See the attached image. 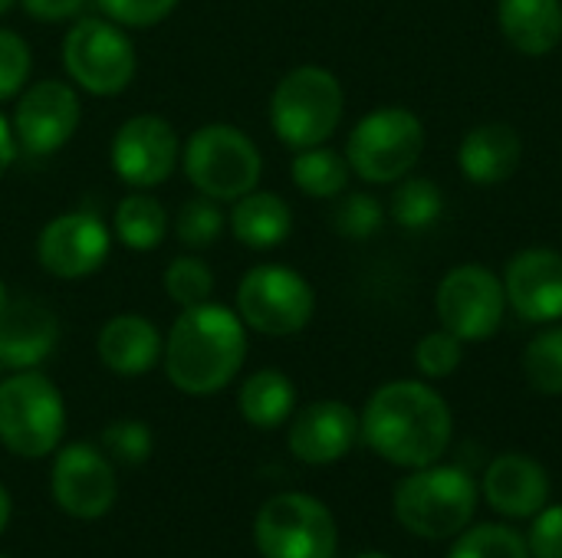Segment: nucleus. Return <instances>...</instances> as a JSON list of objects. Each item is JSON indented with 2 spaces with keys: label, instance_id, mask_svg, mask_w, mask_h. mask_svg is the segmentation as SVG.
Wrapping results in <instances>:
<instances>
[{
  "label": "nucleus",
  "instance_id": "2f4dec72",
  "mask_svg": "<svg viewBox=\"0 0 562 558\" xmlns=\"http://www.w3.org/2000/svg\"><path fill=\"white\" fill-rule=\"evenodd\" d=\"M333 207V227L346 240H369L385 224V207L369 191H342Z\"/></svg>",
  "mask_w": 562,
  "mask_h": 558
},
{
  "label": "nucleus",
  "instance_id": "37998d69",
  "mask_svg": "<svg viewBox=\"0 0 562 558\" xmlns=\"http://www.w3.org/2000/svg\"><path fill=\"white\" fill-rule=\"evenodd\" d=\"M3 303H7V286H3V280H0V309H3Z\"/></svg>",
  "mask_w": 562,
  "mask_h": 558
},
{
  "label": "nucleus",
  "instance_id": "f03ea898",
  "mask_svg": "<svg viewBox=\"0 0 562 558\" xmlns=\"http://www.w3.org/2000/svg\"><path fill=\"white\" fill-rule=\"evenodd\" d=\"M247 358V326L237 309L221 303H201L181 309L171 322L161 349L168 382L191 398L224 391Z\"/></svg>",
  "mask_w": 562,
  "mask_h": 558
},
{
  "label": "nucleus",
  "instance_id": "7c9ffc66",
  "mask_svg": "<svg viewBox=\"0 0 562 558\" xmlns=\"http://www.w3.org/2000/svg\"><path fill=\"white\" fill-rule=\"evenodd\" d=\"M448 558H533L527 536H520L514 526L504 523H484L474 529H464L458 543L451 546Z\"/></svg>",
  "mask_w": 562,
  "mask_h": 558
},
{
  "label": "nucleus",
  "instance_id": "79ce46f5",
  "mask_svg": "<svg viewBox=\"0 0 562 558\" xmlns=\"http://www.w3.org/2000/svg\"><path fill=\"white\" fill-rule=\"evenodd\" d=\"M356 558H392V556H385V553H362V556H356Z\"/></svg>",
  "mask_w": 562,
  "mask_h": 558
},
{
  "label": "nucleus",
  "instance_id": "5701e85b",
  "mask_svg": "<svg viewBox=\"0 0 562 558\" xmlns=\"http://www.w3.org/2000/svg\"><path fill=\"white\" fill-rule=\"evenodd\" d=\"M497 26L524 56H550L562 43V0H497Z\"/></svg>",
  "mask_w": 562,
  "mask_h": 558
},
{
  "label": "nucleus",
  "instance_id": "f704fd0d",
  "mask_svg": "<svg viewBox=\"0 0 562 558\" xmlns=\"http://www.w3.org/2000/svg\"><path fill=\"white\" fill-rule=\"evenodd\" d=\"M33 72V49L30 43L16 33L0 26V102L16 99Z\"/></svg>",
  "mask_w": 562,
  "mask_h": 558
},
{
  "label": "nucleus",
  "instance_id": "e433bc0d",
  "mask_svg": "<svg viewBox=\"0 0 562 558\" xmlns=\"http://www.w3.org/2000/svg\"><path fill=\"white\" fill-rule=\"evenodd\" d=\"M527 546L533 558H562V503L543 506L527 533Z\"/></svg>",
  "mask_w": 562,
  "mask_h": 558
},
{
  "label": "nucleus",
  "instance_id": "4c0bfd02",
  "mask_svg": "<svg viewBox=\"0 0 562 558\" xmlns=\"http://www.w3.org/2000/svg\"><path fill=\"white\" fill-rule=\"evenodd\" d=\"M92 0H20L23 13L36 23H72Z\"/></svg>",
  "mask_w": 562,
  "mask_h": 558
},
{
  "label": "nucleus",
  "instance_id": "c03bdc74",
  "mask_svg": "<svg viewBox=\"0 0 562 558\" xmlns=\"http://www.w3.org/2000/svg\"><path fill=\"white\" fill-rule=\"evenodd\" d=\"M0 368H3V362H0Z\"/></svg>",
  "mask_w": 562,
  "mask_h": 558
},
{
  "label": "nucleus",
  "instance_id": "4468645a",
  "mask_svg": "<svg viewBox=\"0 0 562 558\" xmlns=\"http://www.w3.org/2000/svg\"><path fill=\"white\" fill-rule=\"evenodd\" d=\"M112 253V227L92 210H63L36 234V263L56 280H86Z\"/></svg>",
  "mask_w": 562,
  "mask_h": 558
},
{
  "label": "nucleus",
  "instance_id": "6e6552de",
  "mask_svg": "<svg viewBox=\"0 0 562 558\" xmlns=\"http://www.w3.org/2000/svg\"><path fill=\"white\" fill-rule=\"evenodd\" d=\"M63 69L76 89L112 99L132 86L138 72V53L125 26L105 20L102 13L79 16L63 36Z\"/></svg>",
  "mask_w": 562,
  "mask_h": 558
},
{
  "label": "nucleus",
  "instance_id": "c85d7f7f",
  "mask_svg": "<svg viewBox=\"0 0 562 558\" xmlns=\"http://www.w3.org/2000/svg\"><path fill=\"white\" fill-rule=\"evenodd\" d=\"M524 375L537 395L560 398L562 395V326H543L524 349Z\"/></svg>",
  "mask_w": 562,
  "mask_h": 558
},
{
  "label": "nucleus",
  "instance_id": "473e14b6",
  "mask_svg": "<svg viewBox=\"0 0 562 558\" xmlns=\"http://www.w3.org/2000/svg\"><path fill=\"white\" fill-rule=\"evenodd\" d=\"M151 447H155V437H151V431H148L145 421L122 418V421H112L102 431V451H105V457L112 464L142 467L151 457Z\"/></svg>",
  "mask_w": 562,
  "mask_h": 558
},
{
  "label": "nucleus",
  "instance_id": "9d476101",
  "mask_svg": "<svg viewBox=\"0 0 562 558\" xmlns=\"http://www.w3.org/2000/svg\"><path fill=\"white\" fill-rule=\"evenodd\" d=\"M254 543L263 558H336L339 529L316 497L277 493L254 520Z\"/></svg>",
  "mask_w": 562,
  "mask_h": 558
},
{
  "label": "nucleus",
  "instance_id": "393cba45",
  "mask_svg": "<svg viewBox=\"0 0 562 558\" xmlns=\"http://www.w3.org/2000/svg\"><path fill=\"white\" fill-rule=\"evenodd\" d=\"M237 408H240V414H244V421L250 428L273 431V428H280V424H286L293 418V411H296V385L280 368H260L240 385Z\"/></svg>",
  "mask_w": 562,
  "mask_h": 558
},
{
  "label": "nucleus",
  "instance_id": "20e7f679",
  "mask_svg": "<svg viewBox=\"0 0 562 558\" xmlns=\"http://www.w3.org/2000/svg\"><path fill=\"white\" fill-rule=\"evenodd\" d=\"M342 115L346 92L326 66L306 62L290 69L270 95V128L293 151L326 145L339 132Z\"/></svg>",
  "mask_w": 562,
  "mask_h": 558
},
{
  "label": "nucleus",
  "instance_id": "f257e3e1",
  "mask_svg": "<svg viewBox=\"0 0 562 558\" xmlns=\"http://www.w3.org/2000/svg\"><path fill=\"white\" fill-rule=\"evenodd\" d=\"M362 441L402 470L438 464L454 437V418L448 401L415 378H398L372 391L359 414Z\"/></svg>",
  "mask_w": 562,
  "mask_h": 558
},
{
  "label": "nucleus",
  "instance_id": "b1692460",
  "mask_svg": "<svg viewBox=\"0 0 562 558\" xmlns=\"http://www.w3.org/2000/svg\"><path fill=\"white\" fill-rule=\"evenodd\" d=\"M171 217L151 191H128L112 210V240L132 253H151L165 243Z\"/></svg>",
  "mask_w": 562,
  "mask_h": 558
},
{
  "label": "nucleus",
  "instance_id": "423d86ee",
  "mask_svg": "<svg viewBox=\"0 0 562 558\" xmlns=\"http://www.w3.org/2000/svg\"><path fill=\"white\" fill-rule=\"evenodd\" d=\"M66 434L63 391L36 368L0 378V444L23 460L49 457Z\"/></svg>",
  "mask_w": 562,
  "mask_h": 558
},
{
  "label": "nucleus",
  "instance_id": "72a5a7b5",
  "mask_svg": "<svg viewBox=\"0 0 562 558\" xmlns=\"http://www.w3.org/2000/svg\"><path fill=\"white\" fill-rule=\"evenodd\" d=\"M461 362H464V342L448 329H435L422 335L415 345V365L428 382L451 378L461 368Z\"/></svg>",
  "mask_w": 562,
  "mask_h": 558
},
{
  "label": "nucleus",
  "instance_id": "c9c22d12",
  "mask_svg": "<svg viewBox=\"0 0 562 558\" xmlns=\"http://www.w3.org/2000/svg\"><path fill=\"white\" fill-rule=\"evenodd\" d=\"M99 13L125 30H148L168 20L181 0H92Z\"/></svg>",
  "mask_w": 562,
  "mask_h": 558
},
{
  "label": "nucleus",
  "instance_id": "ea45409f",
  "mask_svg": "<svg viewBox=\"0 0 562 558\" xmlns=\"http://www.w3.org/2000/svg\"><path fill=\"white\" fill-rule=\"evenodd\" d=\"M10 516H13V500H10L7 487L0 483V536H3V529L10 526Z\"/></svg>",
  "mask_w": 562,
  "mask_h": 558
},
{
  "label": "nucleus",
  "instance_id": "7ed1b4c3",
  "mask_svg": "<svg viewBox=\"0 0 562 558\" xmlns=\"http://www.w3.org/2000/svg\"><path fill=\"white\" fill-rule=\"evenodd\" d=\"M477 500H481V487L468 470L428 464L408 470V477L395 487L392 506H395V520L412 536L441 543V539H458L471 526L477 513Z\"/></svg>",
  "mask_w": 562,
  "mask_h": 558
},
{
  "label": "nucleus",
  "instance_id": "dca6fc26",
  "mask_svg": "<svg viewBox=\"0 0 562 558\" xmlns=\"http://www.w3.org/2000/svg\"><path fill=\"white\" fill-rule=\"evenodd\" d=\"M507 306L533 326L562 319V253L553 247H527L504 266Z\"/></svg>",
  "mask_w": 562,
  "mask_h": 558
},
{
  "label": "nucleus",
  "instance_id": "6ab92c4d",
  "mask_svg": "<svg viewBox=\"0 0 562 558\" xmlns=\"http://www.w3.org/2000/svg\"><path fill=\"white\" fill-rule=\"evenodd\" d=\"M59 342L53 309L36 299H7L0 309V362L10 372L40 368Z\"/></svg>",
  "mask_w": 562,
  "mask_h": 558
},
{
  "label": "nucleus",
  "instance_id": "a19ab883",
  "mask_svg": "<svg viewBox=\"0 0 562 558\" xmlns=\"http://www.w3.org/2000/svg\"><path fill=\"white\" fill-rule=\"evenodd\" d=\"M13 3H20V0H0V16H3V13H10V10H13Z\"/></svg>",
  "mask_w": 562,
  "mask_h": 558
},
{
  "label": "nucleus",
  "instance_id": "4be33fe9",
  "mask_svg": "<svg viewBox=\"0 0 562 558\" xmlns=\"http://www.w3.org/2000/svg\"><path fill=\"white\" fill-rule=\"evenodd\" d=\"M227 230L247 250H277L293 234V207L277 191L254 187L231 201Z\"/></svg>",
  "mask_w": 562,
  "mask_h": 558
},
{
  "label": "nucleus",
  "instance_id": "9b49d317",
  "mask_svg": "<svg viewBox=\"0 0 562 558\" xmlns=\"http://www.w3.org/2000/svg\"><path fill=\"white\" fill-rule=\"evenodd\" d=\"M507 309L510 306L504 280L484 263L451 266L435 293V312L441 329L454 332L464 345L494 339L507 319Z\"/></svg>",
  "mask_w": 562,
  "mask_h": 558
},
{
  "label": "nucleus",
  "instance_id": "f8f14e48",
  "mask_svg": "<svg viewBox=\"0 0 562 558\" xmlns=\"http://www.w3.org/2000/svg\"><path fill=\"white\" fill-rule=\"evenodd\" d=\"M79 122H82V102L76 86L63 79H40L16 95L10 128L20 155L49 158L72 141Z\"/></svg>",
  "mask_w": 562,
  "mask_h": 558
},
{
  "label": "nucleus",
  "instance_id": "a211bd4d",
  "mask_svg": "<svg viewBox=\"0 0 562 558\" xmlns=\"http://www.w3.org/2000/svg\"><path fill=\"white\" fill-rule=\"evenodd\" d=\"M481 497L504 520H533L550 503V474L530 454H501L487 464Z\"/></svg>",
  "mask_w": 562,
  "mask_h": 558
},
{
  "label": "nucleus",
  "instance_id": "a878e982",
  "mask_svg": "<svg viewBox=\"0 0 562 558\" xmlns=\"http://www.w3.org/2000/svg\"><path fill=\"white\" fill-rule=\"evenodd\" d=\"M290 178L306 197L336 201L342 191H349L352 168L342 151H336L329 145H316V148L296 151V158L290 161Z\"/></svg>",
  "mask_w": 562,
  "mask_h": 558
},
{
  "label": "nucleus",
  "instance_id": "bb28decb",
  "mask_svg": "<svg viewBox=\"0 0 562 558\" xmlns=\"http://www.w3.org/2000/svg\"><path fill=\"white\" fill-rule=\"evenodd\" d=\"M445 214L441 184L431 178H402L389 197V217L405 230H428Z\"/></svg>",
  "mask_w": 562,
  "mask_h": 558
},
{
  "label": "nucleus",
  "instance_id": "a18cd8bd",
  "mask_svg": "<svg viewBox=\"0 0 562 558\" xmlns=\"http://www.w3.org/2000/svg\"><path fill=\"white\" fill-rule=\"evenodd\" d=\"M0 558H7V556H0Z\"/></svg>",
  "mask_w": 562,
  "mask_h": 558
},
{
  "label": "nucleus",
  "instance_id": "2eb2a0df",
  "mask_svg": "<svg viewBox=\"0 0 562 558\" xmlns=\"http://www.w3.org/2000/svg\"><path fill=\"white\" fill-rule=\"evenodd\" d=\"M49 493L56 506L82 523L102 520L119 497L115 464L95 444H66L56 451L49 470Z\"/></svg>",
  "mask_w": 562,
  "mask_h": 558
},
{
  "label": "nucleus",
  "instance_id": "cd10ccee",
  "mask_svg": "<svg viewBox=\"0 0 562 558\" xmlns=\"http://www.w3.org/2000/svg\"><path fill=\"white\" fill-rule=\"evenodd\" d=\"M224 230H227V214L221 210V201H211L204 194L184 201L178 207V214L171 217L175 240L191 253L211 250L224 237Z\"/></svg>",
  "mask_w": 562,
  "mask_h": 558
},
{
  "label": "nucleus",
  "instance_id": "c756f323",
  "mask_svg": "<svg viewBox=\"0 0 562 558\" xmlns=\"http://www.w3.org/2000/svg\"><path fill=\"white\" fill-rule=\"evenodd\" d=\"M161 283H165L168 299H171L175 306H181V309L211 303L214 286H217L211 266H207L198 253H181V257H175V260L165 266Z\"/></svg>",
  "mask_w": 562,
  "mask_h": 558
},
{
  "label": "nucleus",
  "instance_id": "f3484780",
  "mask_svg": "<svg viewBox=\"0 0 562 558\" xmlns=\"http://www.w3.org/2000/svg\"><path fill=\"white\" fill-rule=\"evenodd\" d=\"M356 441H362L359 414L336 398H323L306 405L303 411H293L286 447L290 454L306 467H329L342 460Z\"/></svg>",
  "mask_w": 562,
  "mask_h": 558
},
{
  "label": "nucleus",
  "instance_id": "0eeeda50",
  "mask_svg": "<svg viewBox=\"0 0 562 558\" xmlns=\"http://www.w3.org/2000/svg\"><path fill=\"white\" fill-rule=\"evenodd\" d=\"M346 161L366 184H395L425 155V122L405 105L372 109L346 138Z\"/></svg>",
  "mask_w": 562,
  "mask_h": 558
},
{
  "label": "nucleus",
  "instance_id": "ddd939ff",
  "mask_svg": "<svg viewBox=\"0 0 562 558\" xmlns=\"http://www.w3.org/2000/svg\"><path fill=\"white\" fill-rule=\"evenodd\" d=\"M109 161L122 184L132 191H151L181 164V138L168 118L142 112L115 128L109 141Z\"/></svg>",
  "mask_w": 562,
  "mask_h": 558
},
{
  "label": "nucleus",
  "instance_id": "1a4fd4ad",
  "mask_svg": "<svg viewBox=\"0 0 562 558\" xmlns=\"http://www.w3.org/2000/svg\"><path fill=\"white\" fill-rule=\"evenodd\" d=\"M316 293L303 273L286 263H260L240 276L237 286V316L247 329L286 339L303 332L313 322Z\"/></svg>",
  "mask_w": 562,
  "mask_h": 558
},
{
  "label": "nucleus",
  "instance_id": "39448f33",
  "mask_svg": "<svg viewBox=\"0 0 562 558\" xmlns=\"http://www.w3.org/2000/svg\"><path fill=\"white\" fill-rule=\"evenodd\" d=\"M181 168L191 187L211 201L231 204L260 187L263 155L257 141L227 122H207L181 145Z\"/></svg>",
  "mask_w": 562,
  "mask_h": 558
},
{
  "label": "nucleus",
  "instance_id": "aec40b11",
  "mask_svg": "<svg viewBox=\"0 0 562 558\" xmlns=\"http://www.w3.org/2000/svg\"><path fill=\"white\" fill-rule=\"evenodd\" d=\"M161 349H165V335L142 312H119L95 335L99 362L119 378L148 375L161 362Z\"/></svg>",
  "mask_w": 562,
  "mask_h": 558
},
{
  "label": "nucleus",
  "instance_id": "58836bf2",
  "mask_svg": "<svg viewBox=\"0 0 562 558\" xmlns=\"http://www.w3.org/2000/svg\"><path fill=\"white\" fill-rule=\"evenodd\" d=\"M16 138H13V128H10V118L0 115V178L10 171V164L16 161Z\"/></svg>",
  "mask_w": 562,
  "mask_h": 558
},
{
  "label": "nucleus",
  "instance_id": "412c9836",
  "mask_svg": "<svg viewBox=\"0 0 562 558\" xmlns=\"http://www.w3.org/2000/svg\"><path fill=\"white\" fill-rule=\"evenodd\" d=\"M524 161V138L507 122H481L458 145V168L471 184L494 187L517 174Z\"/></svg>",
  "mask_w": 562,
  "mask_h": 558
}]
</instances>
